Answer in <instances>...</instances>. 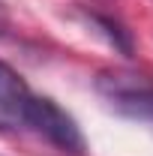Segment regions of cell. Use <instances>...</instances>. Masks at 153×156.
<instances>
[{"label":"cell","mask_w":153,"mask_h":156,"mask_svg":"<svg viewBox=\"0 0 153 156\" xmlns=\"http://www.w3.org/2000/svg\"><path fill=\"white\" fill-rule=\"evenodd\" d=\"M0 129L3 132H30L66 156H81L87 141L75 117L66 114L54 99L36 96L27 81L0 60Z\"/></svg>","instance_id":"obj_1"},{"label":"cell","mask_w":153,"mask_h":156,"mask_svg":"<svg viewBox=\"0 0 153 156\" xmlns=\"http://www.w3.org/2000/svg\"><path fill=\"white\" fill-rule=\"evenodd\" d=\"M96 93L108 102V108L126 120L144 123L153 129V81L132 72H99Z\"/></svg>","instance_id":"obj_2"},{"label":"cell","mask_w":153,"mask_h":156,"mask_svg":"<svg viewBox=\"0 0 153 156\" xmlns=\"http://www.w3.org/2000/svg\"><path fill=\"white\" fill-rule=\"evenodd\" d=\"M84 18L90 21L96 30L108 39V42L114 45L120 54H123V57H132L135 42H132V33H129L123 24H117V21H114V18H108V15H99V12H84Z\"/></svg>","instance_id":"obj_3"},{"label":"cell","mask_w":153,"mask_h":156,"mask_svg":"<svg viewBox=\"0 0 153 156\" xmlns=\"http://www.w3.org/2000/svg\"><path fill=\"white\" fill-rule=\"evenodd\" d=\"M6 27H9V12H6V6L0 3V33H3Z\"/></svg>","instance_id":"obj_4"}]
</instances>
